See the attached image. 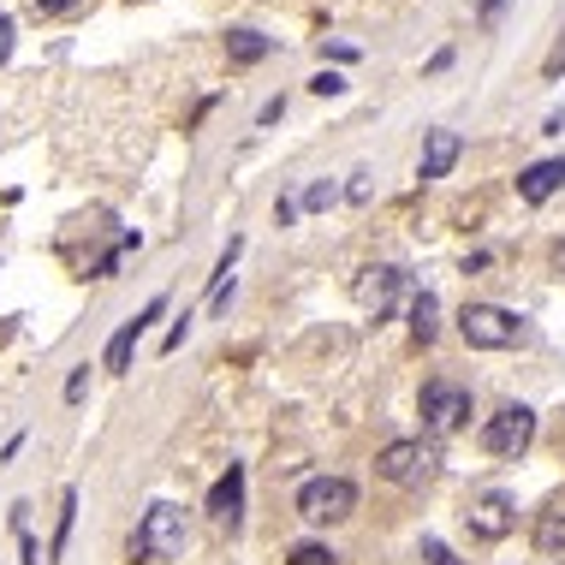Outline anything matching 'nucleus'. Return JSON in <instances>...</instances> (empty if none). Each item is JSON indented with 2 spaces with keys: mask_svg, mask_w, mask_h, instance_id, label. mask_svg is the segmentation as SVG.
I'll use <instances>...</instances> for the list:
<instances>
[{
  "mask_svg": "<svg viewBox=\"0 0 565 565\" xmlns=\"http://www.w3.org/2000/svg\"><path fill=\"white\" fill-rule=\"evenodd\" d=\"M84 387H90V363H78V369L66 375V399H72V405L84 399Z\"/></svg>",
  "mask_w": 565,
  "mask_h": 565,
  "instance_id": "nucleus-23",
  "label": "nucleus"
},
{
  "mask_svg": "<svg viewBox=\"0 0 565 565\" xmlns=\"http://www.w3.org/2000/svg\"><path fill=\"white\" fill-rule=\"evenodd\" d=\"M209 518H215L221 530H238V518H244V464H233V470L209 488Z\"/></svg>",
  "mask_w": 565,
  "mask_h": 565,
  "instance_id": "nucleus-11",
  "label": "nucleus"
},
{
  "mask_svg": "<svg viewBox=\"0 0 565 565\" xmlns=\"http://www.w3.org/2000/svg\"><path fill=\"white\" fill-rule=\"evenodd\" d=\"M459 155H464V137L459 131H447V125H441V131H429V137H423V167H417V179L423 185L447 179V173L459 167Z\"/></svg>",
  "mask_w": 565,
  "mask_h": 565,
  "instance_id": "nucleus-10",
  "label": "nucleus"
},
{
  "mask_svg": "<svg viewBox=\"0 0 565 565\" xmlns=\"http://www.w3.org/2000/svg\"><path fill=\"white\" fill-rule=\"evenodd\" d=\"M554 191H565V155L560 161H536V167L518 173V197H524V203H548Z\"/></svg>",
  "mask_w": 565,
  "mask_h": 565,
  "instance_id": "nucleus-12",
  "label": "nucleus"
},
{
  "mask_svg": "<svg viewBox=\"0 0 565 565\" xmlns=\"http://www.w3.org/2000/svg\"><path fill=\"white\" fill-rule=\"evenodd\" d=\"M346 197H351V203H369V173H351Z\"/></svg>",
  "mask_w": 565,
  "mask_h": 565,
  "instance_id": "nucleus-25",
  "label": "nucleus"
},
{
  "mask_svg": "<svg viewBox=\"0 0 565 565\" xmlns=\"http://www.w3.org/2000/svg\"><path fill=\"white\" fill-rule=\"evenodd\" d=\"M536 554H542V560H565V506L536 518Z\"/></svg>",
  "mask_w": 565,
  "mask_h": 565,
  "instance_id": "nucleus-14",
  "label": "nucleus"
},
{
  "mask_svg": "<svg viewBox=\"0 0 565 565\" xmlns=\"http://www.w3.org/2000/svg\"><path fill=\"white\" fill-rule=\"evenodd\" d=\"M12 36H18V24H12L7 12H0V66H7V54H12Z\"/></svg>",
  "mask_w": 565,
  "mask_h": 565,
  "instance_id": "nucleus-26",
  "label": "nucleus"
},
{
  "mask_svg": "<svg viewBox=\"0 0 565 565\" xmlns=\"http://www.w3.org/2000/svg\"><path fill=\"white\" fill-rule=\"evenodd\" d=\"M72 524H78V488H66L60 494V524H54V542H48V554H66V542H72Z\"/></svg>",
  "mask_w": 565,
  "mask_h": 565,
  "instance_id": "nucleus-16",
  "label": "nucleus"
},
{
  "mask_svg": "<svg viewBox=\"0 0 565 565\" xmlns=\"http://www.w3.org/2000/svg\"><path fill=\"white\" fill-rule=\"evenodd\" d=\"M310 90H316V96H346V78H339V72H316Z\"/></svg>",
  "mask_w": 565,
  "mask_h": 565,
  "instance_id": "nucleus-22",
  "label": "nucleus"
},
{
  "mask_svg": "<svg viewBox=\"0 0 565 565\" xmlns=\"http://www.w3.org/2000/svg\"><path fill=\"white\" fill-rule=\"evenodd\" d=\"M530 441H536V411L530 405H500L494 417L482 423V452L488 459H518Z\"/></svg>",
  "mask_w": 565,
  "mask_h": 565,
  "instance_id": "nucleus-7",
  "label": "nucleus"
},
{
  "mask_svg": "<svg viewBox=\"0 0 565 565\" xmlns=\"http://www.w3.org/2000/svg\"><path fill=\"white\" fill-rule=\"evenodd\" d=\"M280 113H286V102H280V96H274V102H262V113H256V125H274V120H280Z\"/></svg>",
  "mask_w": 565,
  "mask_h": 565,
  "instance_id": "nucleus-27",
  "label": "nucleus"
},
{
  "mask_svg": "<svg viewBox=\"0 0 565 565\" xmlns=\"http://www.w3.org/2000/svg\"><path fill=\"white\" fill-rule=\"evenodd\" d=\"M500 7H506V0H476V18H494Z\"/></svg>",
  "mask_w": 565,
  "mask_h": 565,
  "instance_id": "nucleus-28",
  "label": "nucleus"
},
{
  "mask_svg": "<svg viewBox=\"0 0 565 565\" xmlns=\"http://www.w3.org/2000/svg\"><path fill=\"white\" fill-rule=\"evenodd\" d=\"M417 417H423V429H429V441H447V435H459L464 423H470V387H459L452 375H435V381H423Z\"/></svg>",
  "mask_w": 565,
  "mask_h": 565,
  "instance_id": "nucleus-2",
  "label": "nucleus"
},
{
  "mask_svg": "<svg viewBox=\"0 0 565 565\" xmlns=\"http://www.w3.org/2000/svg\"><path fill=\"white\" fill-rule=\"evenodd\" d=\"M161 310H167V298L155 292V298H149V304L131 316V322H120V334L108 339V369H113V375H125V369H131V351H137V339L149 334V322H161Z\"/></svg>",
  "mask_w": 565,
  "mask_h": 565,
  "instance_id": "nucleus-9",
  "label": "nucleus"
},
{
  "mask_svg": "<svg viewBox=\"0 0 565 565\" xmlns=\"http://www.w3.org/2000/svg\"><path fill=\"white\" fill-rule=\"evenodd\" d=\"M423 560H429V565H459V554H452L441 536H423Z\"/></svg>",
  "mask_w": 565,
  "mask_h": 565,
  "instance_id": "nucleus-20",
  "label": "nucleus"
},
{
  "mask_svg": "<svg viewBox=\"0 0 565 565\" xmlns=\"http://www.w3.org/2000/svg\"><path fill=\"white\" fill-rule=\"evenodd\" d=\"M298 221V197H280V203H274V226H292Z\"/></svg>",
  "mask_w": 565,
  "mask_h": 565,
  "instance_id": "nucleus-24",
  "label": "nucleus"
},
{
  "mask_svg": "<svg viewBox=\"0 0 565 565\" xmlns=\"http://www.w3.org/2000/svg\"><path fill=\"white\" fill-rule=\"evenodd\" d=\"M441 470V441H387L381 452H375V476L393 488H423L429 476Z\"/></svg>",
  "mask_w": 565,
  "mask_h": 565,
  "instance_id": "nucleus-3",
  "label": "nucleus"
},
{
  "mask_svg": "<svg viewBox=\"0 0 565 565\" xmlns=\"http://www.w3.org/2000/svg\"><path fill=\"white\" fill-rule=\"evenodd\" d=\"M554 262H560V274H565V244H560V250H554Z\"/></svg>",
  "mask_w": 565,
  "mask_h": 565,
  "instance_id": "nucleus-29",
  "label": "nucleus"
},
{
  "mask_svg": "<svg viewBox=\"0 0 565 565\" xmlns=\"http://www.w3.org/2000/svg\"><path fill=\"white\" fill-rule=\"evenodd\" d=\"M459 334L470 351H512L524 339V316H512V310H500V304H464Z\"/></svg>",
  "mask_w": 565,
  "mask_h": 565,
  "instance_id": "nucleus-4",
  "label": "nucleus"
},
{
  "mask_svg": "<svg viewBox=\"0 0 565 565\" xmlns=\"http://www.w3.org/2000/svg\"><path fill=\"white\" fill-rule=\"evenodd\" d=\"M435 334H441V298L417 292L411 298V339H417V346H435Z\"/></svg>",
  "mask_w": 565,
  "mask_h": 565,
  "instance_id": "nucleus-13",
  "label": "nucleus"
},
{
  "mask_svg": "<svg viewBox=\"0 0 565 565\" xmlns=\"http://www.w3.org/2000/svg\"><path fill=\"white\" fill-rule=\"evenodd\" d=\"M286 565H339L334 548H322V542H298L292 554H286Z\"/></svg>",
  "mask_w": 565,
  "mask_h": 565,
  "instance_id": "nucleus-17",
  "label": "nucleus"
},
{
  "mask_svg": "<svg viewBox=\"0 0 565 565\" xmlns=\"http://www.w3.org/2000/svg\"><path fill=\"white\" fill-rule=\"evenodd\" d=\"M268 36L262 30H233L226 36V60H233V66H256V60H268Z\"/></svg>",
  "mask_w": 565,
  "mask_h": 565,
  "instance_id": "nucleus-15",
  "label": "nucleus"
},
{
  "mask_svg": "<svg viewBox=\"0 0 565 565\" xmlns=\"http://www.w3.org/2000/svg\"><path fill=\"white\" fill-rule=\"evenodd\" d=\"M560 72H565V30H560V42L548 48V60H542V78H548V84H554Z\"/></svg>",
  "mask_w": 565,
  "mask_h": 565,
  "instance_id": "nucleus-21",
  "label": "nucleus"
},
{
  "mask_svg": "<svg viewBox=\"0 0 565 565\" xmlns=\"http://www.w3.org/2000/svg\"><path fill=\"white\" fill-rule=\"evenodd\" d=\"M36 18H72V12H84V0H30Z\"/></svg>",
  "mask_w": 565,
  "mask_h": 565,
  "instance_id": "nucleus-19",
  "label": "nucleus"
},
{
  "mask_svg": "<svg viewBox=\"0 0 565 565\" xmlns=\"http://www.w3.org/2000/svg\"><path fill=\"white\" fill-rule=\"evenodd\" d=\"M411 274L399 268V262H369V268H357V280H351V298L363 304V316L369 322H387L399 310V298H405Z\"/></svg>",
  "mask_w": 565,
  "mask_h": 565,
  "instance_id": "nucleus-5",
  "label": "nucleus"
},
{
  "mask_svg": "<svg viewBox=\"0 0 565 565\" xmlns=\"http://www.w3.org/2000/svg\"><path fill=\"white\" fill-rule=\"evenodd\" d=\"M351 512H357V488L346 476H310L298 488V518L304 524H346Z\"/></svg>",
  "mask_w": 565,
  "mask_h": 565,
  "instance_id": "nucleus-6",
  "label": "nucleus"
},
{
  "mask_svg": "<svg viewBox=\"0 0 565 565\" xmlns=\"http://www.w3.org/2000/svg\"><path fill=\"white\" fill-rule=\"evenodd\" d=\"M125 554L137 565H161V560H179L185 554V512L173 506V500H155V506L137 518L131 542H125Z\"/></svg>",
  "mask_w": 565,
  "mask_h": 565,
  "instance_id": "nucleus-1",
  "label": "nucleus"
},
{
  "mask_svg": "<svg viewBox=\"0 0 565 565\" xmlns=\"http://www.w3.org/2000/svg\"><path fill=\"white\" fill-rule=\"evenodd\" d=\"M334 197H339V185H334V179H316V185H310L304 197H298V209H328Z\"/></svg>",
  "mask_w": 565,
  "mask_h": 565,
  "instance_id": "nucleus-18",
  "label": "nucleus"
},
{
  "mask_svg": "<svg viewBox=\"0 0 565 565\" xmlns=\"http://www.w3.org/2000/svg\"><path fill=\"white\" fill-rule=\"evenodd\" d=\"M464 518H470V530L482 536V542H500V536H512V524H518V506H512V494H500V488H482V494H470Z\"/></svg>",
  "mask_w": 565,
  "mask_h": 565,
  "instance_id": "nucleus-8",
  "label": "nucleus"
}]
</instances>
